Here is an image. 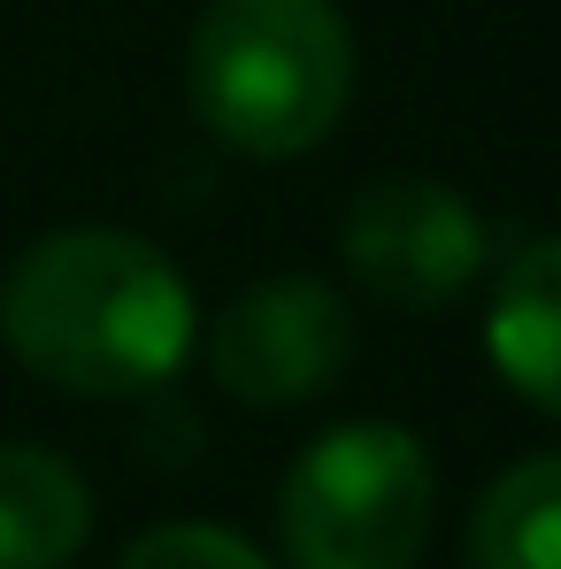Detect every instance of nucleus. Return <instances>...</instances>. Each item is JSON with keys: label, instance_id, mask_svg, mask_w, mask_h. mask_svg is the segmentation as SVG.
Here are the masks:
<instances>
[{"label": "nucleus", "instance_id": "obj_1", "mask_svg": "<svg viewBox=\"0 0 561 569\" xmlns=\"http://www.w3.org/2000/svg\"><path fill=\"white\" fill-rule=\"evenodd\" d=\"M0 339L31 378L131 400L186 370L200 316L178 262L131 231H47L0 278Z\"/></svg>", "mask_w": 561, "mask_h": 569}, {"label": "nucleus", "instance_id": "obj_2", "mask_svg": "<svg viewBox=\"0 0 561 569\" xmlns=\"http://www.w3.org/2000/svg\"><path fill=\"white\" fill-rule=\"evenodd\" d=\"M192 116L254 162H292L331 139L354 93L339 0H208L186 54Z\"/></svg>", "mask_w": 561, "mask_h": 569}, {"label": "nucleus", "instance_id": "obj_3", "mask_svg": "<svg viewBox=\"0 0 561 569\" xmlns=\"http://www.w3.org/2000/svg\"><path fill=\"white\" fill-rule=\"evenodd\" d=\"M439 516V470L400 423L323 431L278 492V539L292 569H415Z\"/></svg>", "mask_w": 561, "mask_h": 569}, {"label": "nucleus", "instance_id": "obj_4", "mask_svg": "<svg viewBox=\"0 0 561 569\" xmlns=\"http://www.w3.org/2000/svg\"><path fill=\"white\" fill-rule=\"evenodd\" d=\"M354 316L323 278H262L208 323V378L247 408H292L347 378Z\"/></svg>", "mask_w": 561, "mask_h": 569}, {"label": "nucleus", "instance_id": "obj_5", "mask_svg": "<svg viewBox=\"0 0 561 569\" xmlns=\"http://www.w3.org/2000/svg\"><path fill=\"white\" fill-rule=\"evenodd\" d=\"M339 254L362 278V292H377L384 308L423 316V308L454 300L484 270L492 239H484V216L454 186H439V178H377V186L354 192V208L339 223Z\"/></svg>", "mask_w": 561, "mask_h": 569}, {"label": "nucleus", "instance_id": "obj_6", "mask_svg": "<svg viewBox=\"0 0 561 569\" xmlns=\"http://www.w3.org/2000/svg\"><path fill=\"white\" fill-rule=\"evenodd\" d=\"M93 531V492L78 462L31 439H0V569H62Z\"/></svg>", "mask_w": 561, "mask_h": 569}, {"label": "nucleus", "instance_id": "obj_7", "mask_svg": "<svg viewBox=\"0 0 561 569\" xmlns=\"http://www.w3.org/2000/svg\"><path fill=\"white\" fill-rule=\"evenodd\" d=\"M484 347H492V370L531 408L561 416V239L523 247L500 270L492 316H484Z\"/></svg>", "mask_w": 561, "mask_h": 569}, {"label": "nucleus", "instance_id": "obj_8", "mask_svg": "<svg viewBox=\"0 0 561 569\" xmlns=\"http://www.w3.org/2000/svg\"><path fill=\"white\" fill-rule=\"evenodd\" d=\"M469 569H561V455H531L484 485L469 516Z\"/></svg>", "mask_w": 561, "mask_h": 569}, {"label": "nucleus", "instance_id": "obj_9", "mask_svg": "<svg viewBox=\"0 0 561 569\" xmlns=\"http://www.w3.org/2000/svg\"><path fill=\"white\" fill-rule=\"evenodd\" d=\"M116 569H270V562L223 523H162V531L131 539L116 555Z\"/></svg>", "mask_w": 561, "mask_h": 569}]
</instances>
